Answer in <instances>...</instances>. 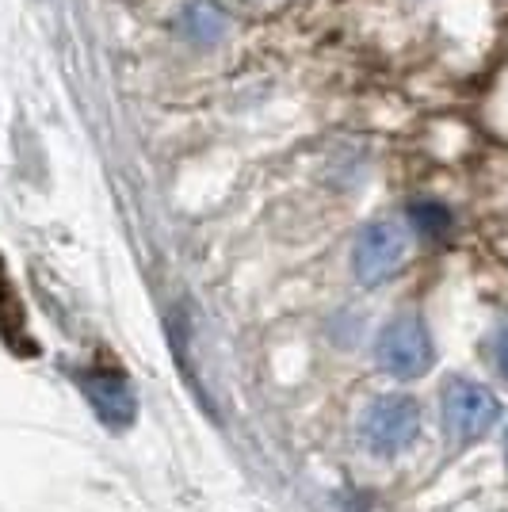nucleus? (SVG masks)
Masks as SVG:
<instances>
[{
  "mask_svg": "<svg viewBox=\"0 0 508 512\" xmlns=\"http://www.w3.org/2000/svg\"><path fill=\"white\" fill-rule=\"evenodd\" d=\"M409 253V234L398 222H371L363 226V234L356 237V249H352V272L363 287H379L394 276L405 264Z\"/></svg>",
  "mask_w": 508,
  "mask_h": 512,
  "instance_id": "nucleus-3",
  "label": "nucleus"
},
{
  "mask_svg": "<svg viewBox=\"0 0 508 512\" xmlns=\"http://www.w3.org/2000/svg\"><path fill=\"white\" fill-rule=\"evenodd\" d=\"M409 222H413L424 237H447L451 226H455V218H451V211H447L440 199H417V203L409 207Z\"/></svg>",
  "mask_w": 508,
  "mask_h": 512,
  "instance_id": "nucleus-7",
  "label": "nucleus"
},
{
  "mask_svg": "<svg viewBox=\"0 0 508 512\" xmlns=\"http://www.w3.org/2000/svg\"><path fill=\"white\" fill-rule=\"evenodd\" d=\"M505 451H508V432H505Z\"/></svg>",
  "mask_w": 508,
  "mask_h": 512,
  "instance_id": "nucleus-9",
  "label": "nucleus"
},
{
  "mask_svg": "<svg viewBox=\"0 0 508 512\" xmlns=\"http://www.w3.org/2000/svg\"><path fill=\"white\" fill-rule=\"evenodd\" d=\"M501 417V402L486 386L470 379H451L444 390V428L455 444H474L482 440Z\"/></svg>",
  "mask_w": 508,
  "mask_h": 512,
  "instance_id": "nucleus-2",
  "label": "nucleus"
},
{
  "mask_svg": "<svg viewBox=\"0 0 508 512\" xmlns=\"http://www.w3.org/2000/svg\"><path fill=\"white\" fill-rule=\"evenodd\" d=\"M493 363H497V371L508 379V321L493 333Z\"/></svg>",
  "mask_w": 508,
  "mask_h": 512,
  "instance_id": "nucleus-8",
  "label": "nucleus"
},
{
  "mask_svg": "<svg viewBox=\"0 0 508 512\" xmlns=\"http://www.w3.org/2000/svg\"><path fill=\"white\" fill-rule=\"evenodd\" d=\"M375 356L379 367L394 379H421L424 371L432 367V337L424 329V321L417 314H402L394 318L375 341Z\"/></svg>",
  "mask_w": 508,
  "mask_h": 512,
  "instance_id": "nucleus-1",
  "label": "nucleus"
},
{
  "mask_svg": "<svg viewBox=\"0 0 508 512\" xmlns=\"http://www.w3.org/2000/svg\"><path fill=\"white\" fill-rule=\"evenodd\" d=\"M417 432H421V409L405 394H382L363 413V440L379 455L409 448L417 440Z\"/></svg>",
  "mask_w": 508,
  "mask_h": 512,
  "instance_id": "nucleus-4",
  "label": "nucleus"
},
{
  "mask_svg": "<svg viewBox=\"0 0 508 512\" xmlns=\"http://www.w3.org/2000/svg\"><path fill=\"white\" fill-rule=\"evenodd\" d=\"M184 35L199 46L222 43V35H226V16H222V8H218V4H207V0L191 4L188 12H184Z\"/></svg>",
  "mask_w": 508,
  "mask_h": 512,
  "instance_id": "nucleus-6",
  "label": "nucleus"
},
{
  "mask_svg": "<svg viewBox=\"0 0 508 512\" xmlns=\"http://www.w3.org/2000/svg\"><path fill=\"white\" fill-rule=\"evenodd\" d=\"M81 390H85L88 406L96 409V417L104 421L107 428H130L134 417H138V398H134V386L123 371H111V367H100V371H88L81 375Z\"/></svg>",
  "mask_w": 508,
  "mask_h": 512,
  "instance_id": "nucleus-5",
  "label": "nucleus"
}]
</instances>
